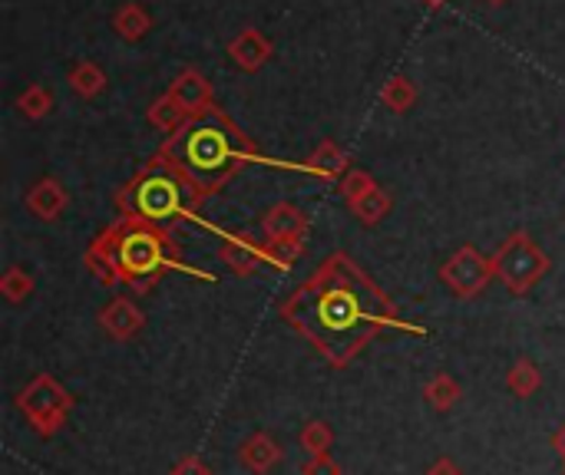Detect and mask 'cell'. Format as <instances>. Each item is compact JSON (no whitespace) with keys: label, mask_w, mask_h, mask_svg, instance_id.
<instances>
[{"label":"cell","mask_w":565,"mask_h":475,"mask_svg":"<svg viewBox=\"0 0 565 475\" xmlns=\"http://www.w3.org/2000/svg\"><path fill=\"white\" fill-rule=\"evenodd\" d=\"M146 119H149V126H156V129H162V132H175V129H182L192 116H189V109L175 99V96H169V93H162L152 106H149V112H146Z\"/></svg>","instance_id":"obj_18"},{"label":"cell","mask_w":565,"mask_h":475,"mask_svg":"<svg viewBox=\"0 0 565 475\" xmlns=\"http://www.w3.org/2000/svg\"><path fill=\"white\" fill-rule=\"evenodd\" d=\"M301 475H344V466L328 453V456H308V463L301 466Z\"/></svg>","instance_id":"obj_28"},{"label":"cell","mask_w":565,"mask_h":475,"mask_svg":"<svg viewBox=\"0 0 565 475\" xmlns=\"http://www.w3.org/2000/svg\"><path fill=\"white\" fill-rule=\"evenodd\" d=\"M553 450L559 453V460H563V466H565V423L553 433Z\"/></svg>","instance_id":"obj_31"},{"label":"cell","mask_w":565,"mask_h":475,"mask_svg":"<svg viewBox=\"0 0 565 475\" xmlns=\"http://www.w3.org/2000/svg\"><path fill=\"white\" fill-rule=\"evenodd\" d=\"M424 3H427V7H444L447 0H424Z\"/></svg>","instance_id":"obj_32"},{"label":"cell","mask_w":565,"mask_h":475,"mask_svg":"<svg viewBox=\"0 0 565 475\" xmlns=\"http://www.w3.org/2000/svg\"><path fill=\"white\" fill-rule=\"evenodd\" d=\"M311 228L308 222V212H301L298 205L291 202H278L271 205L265 215H262V231H265V241H281V238H305Z\"/></svg>","instance_id":"obj_13"},{"label":"cell","mask_w":565,"mask_h":475,"mask_svg":"<svg viewBox=\"0 0 565 475\" xmlns=\"http://www.w3.org/2000/svg\"><path fill=\"white\" fill-rule=\"evenodd\" d=\"M493 271H497V281L513 294V298H523L530 294L546 274H550V258L546 251L533 241L530 231L516 228L503 238V245L493 251Z\"/></svg>","instance_id":"obj_6"},{"label":"cell","mask_w":565,"mask_h":475,"mask_svg":"<svg viewBox=\"0 0 565 475\" xmlns=\"http://www.w3.org/2000/svg\"><path fill=\"white\" fill-rule=\"evenodd\" d=\"M543 370L530 360V357H520L510 370H507V390L516 397V400H530L543 390Z\"/></svg>","instance_id":"obj_17"},{"label":"cell","mask_w":565,"mask_h":475,"mask_svg":"<svg viewBox=\"0 0 565 475\" xmlns=\"http://www.w3.org/2000/svg\"><path fill=\"white\" fill-rule=\"evenodd\" d=\"M169 475H215V473H212V466H209L202 456H182V460L169 469Z\"/></svg>","instance_id":"obj_29"},{"label":"cell","mask_w":565,"mask_h":475,"mask_svg":"<svg viewBox=\"0 0 565 475\" xmlns=\"http://www.w3.org/2000/svg\"><path fill=\"white\" fill-rule=\"evenodd\" d=\"M374 188H377L374 175H371V172H361V169H351V172L338 182V192H341V198H344L348 205L361 202V198L371 195Z\"/></svg>","instance_id":"obj_27"},{"label":"cell","mask_w":565,"mask_h":475,"mask_svg":"<svg viewBox=\"0 0 565 475\" xmlns=\"http://www.w3.org/2000/svg\"><path fill=\"white\" fill-rule=\"evenodd\" d=\"M0 294H3V301H10V304H23V301L33 294V278H30L23 268L10 265V268L0 274Z\"/></svg>","instance_id":"obj_26"},{"label":"cell","mask_w":565,"mask_h":475,"mask_svg":"<svg viewBox=\"0 0 565 475\" xmlns=\"http://www.w3.org/2000/svg\"><path fill=\"white\" fill-rule=\"evenodd\" d=\"M281 321L318 350L331 370L351 367L384 331L427 337V327L404 321L391 294L348 251H331L281 301Z\"/></svg>","instance_id":"obj_1"},{"label":"cell","mask_w":565,"mask_h":475,"mask_svg":"<svg viewBox=\"0 0 565 475\" xmlns=\"http://www.w3.org/2000/svg\"><path fill=\"white\" fill-rule=\"evenodd\" d=\"M17 109H20L26 119H43V116L53 109V93H50L43 83H30V86L17 96Z\"/></svg>","instance_id":"obj_25"},{"label":"cell","mask_w":565,"mask_h":475,"mask_svg":"<svg viewBox=\"0 0 565 475\" xmlns=\"http://www.w3.org/2000/svg\"><path fill=\"white\" fill-rule=\"evenodd\" d=\"M23 205H26V212H30L33 218H40V222H56V218L66 212V205H70V192L63 188L60 179H36V182L30 185V192L23 195Z\"/></svg>","instance_id":"obj_12"},{"label":"cell","mask_w":565,"mask_h":475,"mask_svg":"<svg viewBox=\"0 0 565 475\" xmlns=\"http://www.w3.org/2000/svg\"><path fill=\"white\" fill-rule=\"evenodd\" d=\"M83 265L106 288L122 284V288H132L136 294H149L172 271L215 281V274L199 271L182 258L172 231L156 228L139 218H126V215L89 241V248L83 251Z\"/></svg>","instance_id":"obj_2"},{"label":"cell","mask_w":565,"mask_h":475,"mask_svg":"<svg viewBox=\"0 0 565 475\" xmlns=\"http://www.w3.org/2000/svg\"><path fill=\"white\" fill-rule=\"evenodd\" d=\"M218 261L235 278H252L265 265V241H258L248 231H228L222 248H218Z\"/></svg>","instance_id":"obj_8"},{"label":"cell","mask_w":565,"mask_h":475,"mask_svg":"<svg viewBox=\"0 0 565 475\" xmlns=\"http://www.w3.org/2000/svg\"><path fill=\"white\" fill-rule=\"evenodd\" d=\"M235 460H238L242 469H248L252 475H268L275 466H281L285 450H281V443L271 433L258 430V433H252V436L242 440Z\"/></svg>","instance_id":"obj_10"},{"label":"cell","mask_w":565,"mask_h":475,"mask_svg":"<svg viewBox=\"0 0 565 475\" xmlns=\"http://www.w3.org/2000/svg\"><path fill=\"white\" fill-rule=\"evenodd\" d=\"M427 475H463V469H460V463H457V460L440 456V460H434V463H430Z\"/></svg>","instance_id":"obj_30"},{"label":"cell","mask_w":565,"mask_h":475,"mask_svg":"<svg viewBox=\"0 0 565 475\" xmlns=\"http://www.w3.org/2000/svg\"><path fill=\"white\" fill-rule=\"evenodd\" d=\"M487 3H493V7H500V3H507V0H487Z\"/></svg>","instance_id":"obj_33"},{"label":"cell","mask_w":565,"mask_h":475,"mask_svg":"<svg viewBox=\"0 0 565 475\" xmlns=\"http://www.w3.org/2000/svg\"><path fill=\"white\" fill-rule=\"evenodd\" d=\"M169 96H175V99L189 109L192 119L202 116V112H209V109L215 106V89H212V83H209L195 66H185V69L169 83Z\"/></svg>","instance_id":"obj_11"},{"label":"cell","mask_w":565,"mask_h":475,"mask_svg":"<svg viewBox=\"0 0 565 475\" xmlns=\"http://www.w3.org/2000/svg\"><path fill=\"white\" fill-rule=\"evenodd\" d=\"M305 255V238H281V241H265V261L275 271H291L295 261Z\"/></svg>","instance_id":"obj_24"},{"label":"cell","mask_w":565,"mask_h":475,"mask_svg":"<svg viewBox=\"0 0 565 475\" xmlns=\"http://www.w3.org/2000/svg\"><path fill=\"white\" fill-rule=\"evenodd\" d=\"M142 327H146V314H142V307H139L132 298H126V294H116V298L99 311V331H103L106 337H113L116 344H126V341L139 337Z\"/></svg>","instance_id":"obj_9"},{"label":"cell","mask_w":565,"mask_h":475,"mask_svg":"<svg viewBox=\"0 0 565 475\" xmlns=\"http://www.w3.org/2000/svg\"><path fill=\"white\" fill-rule=\"evenodd\" d=\"M271 40L265 33H258L255 26H245L232 43H228V56L235 60L238 69L245 73H258L268 60H271Z\"/></svg>","instance_id":"obj_14"},{"label":"cell","mask_w":565,"mask_h":475,"mask_svg":"<svg viewBox=\"0 0 565 475\" xmlns=\"http://www.w3.org/2000/svg\"><path fill=\"white\" fill-rule=\"evenodd\" d=\"M298 446L308 453V456H328L331 446H334V430L331 423L324 420H308L298 433Z\"/></svg>","instance_id":"obj_23"},{"label":"cell","mask_w":565,"mask_h":475,"mask_svg":"<svg viewBox=\"0 0 565 475\" xmlns=\"http://www.w3.org/2000/svg\"><path fill=\"white\" fill-rule=\"evenodd\" d=\"M205 198L209 195L199 192L189 175H182L162 152H156L116 192V208L126 218H139V222H149L156 228L172 231V228H179L185 222H195Z\"/></svg>","instance_id":"obj_4"},{"label":"cell","mask_w":565,"mask_h":475,"mask_svg":"<svg viewBox=\"0 0 565 475\" xmlns=\"http://www.w3.org/2000/svg\"><path fill=\"white\" fill-rule=\"evenodd\" d=\"M563 475H565V469H563Z\"/></svg>","instance_id":"obj_34"},{"label":"cell","mask_w":565,"mask_h":475,"mask_svg":"<svg viewBox=\"0 0 565 475\" xmlns=\"http://www.w3.org/2000/svg\"><path fill=\"white\" fill-rule=\"evenodd\" d=\"M391 205H394L391 192H384V188L377 185L371 195H364L361 202H354L351 212H354V218H358L364 228H374V225H381V222L391 215Z\"/></svg>","instance_id":"obj_21"},{"label":"cell","mask_w":565,"mask_h":475,"mask_svg":"<svg viewBox=\"0 0 565 475\" xmlns=\"http://www.w3.org/2000/svg\"><path fill=\"white\" fill-rule=\"evenodd\" d=\"M152 26V17L142 3H122L116 13H113V30L122 36V40H142Z\"/></svg>","instance_id":"obj_19"},{"label":"cell","mask_w":565,"mask_h":475,"mask_svg":"<svg viewBox=\"0 0 565 475\" xmlns=\"http://www.w3.org/2000/svg\"><path fill=\"white\" fill-rule=\"evenodd\" d=\"M381 102H384L391 112L404 116V112H411L414 102H417V86H414L407 76H391V79L381 86Z\"/></svg>","instance_id":"obj_22"},{"label":"cell","mask_w":565,"mask_h":475,"mask_svg":"<svg viewBox=\"0 0 565 475\" xmlns=\"http://www.w3.org/2000/svg\"><path fill=\"white\" fill-rule=\"evenodd\" d=\"M497 278L493 258H487L477 245H460L444 265H440V284L457 298V301H473L480 298L490 281Z\"/></svg>","instance_id":"obj_7"},{"label":"cell","mask_w":565,"mask_h":475,"mask_svg":"<svg viewBox=\"0 0 565 475\" xmlns=\"http://www.w3.org/2000/svg\"><path fill=\"white\" fill-rule=\"evenodd\" d=\"M13 407L40 440H53L73 413V397L56 377L36 374L26 380V387H20Z\"/></svg>","instance_id":"obj_5"},{"label":"cell","mask_w":565,"mask_h":475,"mask_svg":"<svg viewBox=\"0 0 565 475\" xmlns=\"http://www.w3.org/2000/svg\"><path fill=\"white\" fill-rule=\"evenodd\" d=\"M70 89L79 96V99H96V96H103V89H106V73L96 66V63H76L73 69H70Z\"/></svg>","instance_id":"obj_20"},{"label":"cell","mask_w":565,"mask_h":475,"mask_svg":"<svg viewBox=\"0 0 565 475\" xmlns=\"http://www.w3.org/2000/svg\"><path fill=\"white\" fill-rule=\"evenodd\" d=\"M424 400L430 403V410L437 413H450L460 400H463V384L447 374V370H437L427 384H424Z\"/></svg>","instance_id":"obj_16"},{"label":"cell","mask_w":565,"mask_h":475,"mask_svg":"<svg viewBox=\"0 0 565 475\" xmlns=\"http://www.w3.org/2000/svg\"><path fill=\"white\" fill-rule=\"evenodd\" d=\"M159 152L182 172L192 179V185L205 195L222 192L245 165L252 162H268L258 145L252 142V136L232 119L225 116L218 106H212L209 112L189 119L182 129H175Z\"/></svg>","instance_id":"obj_3"},{"label":"cell","mask_w":565,"mask_h":475,"mask_svg":"<svg viewBox=\"0 0 565 475\" xmlns=\"http://www.w3.org/2000/svg\"><path fill=\"white\" fill-rule=\"evenodd\" d=\"M348 165H351V159H348V152H344L334 139L318 142L315 152L301 162L305 172H311V175H318V179H328V182H341V179L351 172Z\"/></svg>","instance_id":"obj_15"}]
</instances>
